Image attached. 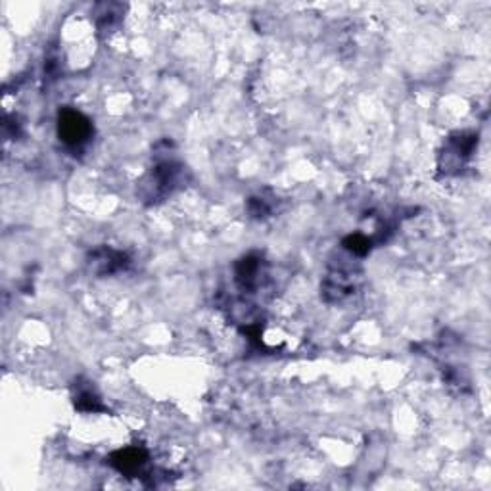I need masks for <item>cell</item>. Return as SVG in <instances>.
Instances as JSON below:
<instances>
[{
	"label": "cell",
	"instance_id": "6da1fadb",
	"mask_svg": "<svg viewBox=\"0 0 491 491\" xmlns=\"http://www.w3.org/2000/svg\"><path fill=\"white\" fill-rule=\"evenodd\" d=\"M92 133L90 121L83 113L75 110L60 111L58 118V135L70 146H79L87 140Z\"/></svg>",
	"mask_w": 491,
	"mask_h": 491
},
{
	"label": "cell",
	"instance_id": "7a4b0ae2",
	"mask_svg": "<svg viewBox=\"0 0 491 491\" xmlns=\"http://www.w3.org/2000/svg\"><path fill=\"white\" fill-rule=\"evenodd\" d=\"M144 453L138 449H125L113 455V465L123 472V474H133L136 470H140L144 465Z\"/></svg>",
	"mask_w": 491,
	"mask_h": 491
},
{
	"label": "cell",
	"instance_id": "3957f363",
	"mask_svg": "<svg viewBox=\"0 0 491 491\" xmlns=\"http://www.w3.org/2000/svg\"><path fill=\"white\" fill-rule=\"evenodd\" d=\"M344 246L348 248L349 252H353V254H359L363 255L369 252V248H371V242L367 240L364 236H361V234H353V236H349L344 240Z\"/></svg>",
	"mask_w": 491,
	"mask_h": 491
}]
</instances>
